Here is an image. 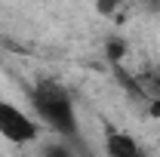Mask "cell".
<instances>
[{"label":"cell","instance_id":"cell-1","mask_svg":"<svg viewBox=\"0 0 160 157\" xmlns=\"http://www.w3.org/2000/svg\"><path fill=\"white\" fill-rule=\"evenodd\" d=\"M31 99V114L37 117V123L59 139H80V117L71 89L56 77H40L34 80V86L28 89Z\"/></svg>","mask_w":160,"mask_h":157},{"label":"cell","instance_id":"cell-2","mask_svg":"<svg viewBox=\"0 0 160 157\" xmlns=\"http://www.w3.org/2000/svg\"><path fill=\"white\" fill-rule=\"evenodd\" d=\"M40 136H43V126L37 123V117L31 111H25L22 105L0 96V139L22 148V145L40 142Z\"/></svg>","mask_w":160,"mask_h":157},{"label":"cell","instance_id":"cell-3","mask_svg":"<svg viewBox=\"0 0 160 157\" xmlns=\"http://www.w3.org/2000/svg\"><path fill=\"white\" fill-rule=\"evenodd\" d=\"M105 154L108 157H145L136 139L120 133V129H105Z\"/></svg>","mask_w":160,"mask_h":157},{"label":"cell","instance_id":"cell-4","mask_svg":"<svg viewBox=\"0 0 160 157\" xmlns=\"http://www.w3.org/2000/svg\"><path fill=\"white\" fill-rule=\"evenodd\" d=\"M40 157H77V142L52 136L49 142L40 145Z\"/></svg>","mask_w":160,"mask_h":157},{"label":"cell","instance_id":"cell-5","mask_svg":"<svg viewBox=\"0 0 160 157\" xmlns=\"http://www.w3.org/2000/svg\"><path fill=\"white\" fill-rule=\"evenodd\" d=\"M123 53H126L123 40H111L108 43V59H111V65H123Z\"/></svg>","mask_w":160,"mask_h":157}]
</instances>
